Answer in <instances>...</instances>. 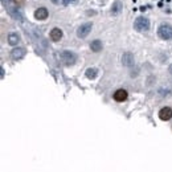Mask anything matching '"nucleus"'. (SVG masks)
<instances>
[{
    "label": "nucleus",
    "mask_w": 172,
    "mask_h": 172,
    "mask_svg": "<svg viewBox=\"0 0 172 172\" xmlns=\"http://www.w3.org/2000/svg\"><path fill=\"white\" fill-rule=\"evenodd\" d=\"M134 29L138 32H146L150 29V20L147 17H143V16H139L135 19L134 21Z\"/></svg>",
    "instance_id": "f257e3e1"
},
{
    "label": "nucleus",
    "mask_w": 172,
    "mask_h": 172,
    "mask_svg": "<svg viewBox=\"0 0 172 172\" xmlns=\"http://www.w3.org/2000/svg\"><path fill=\"white\" fill-rule=\"evenodd\" d=\"M159 37L163 40H171L172 38V27L169 24H160L158 28Z\"/></svg>",
    "instance_id": "f03ea898"
},
{
    "label": "nucleus",
    "mask_w": 172,
    "mask_h": 172,
    "mask_svg": "<svg viewBox=\"0 0 172 172\" xmlns=\"http://www.w3.org/2000/svg\"><path fill=\"white\" fill-rule=\"evenodd\" d=\"M61 60L64 61L65 65L69 66V65H73V64L77 61V56L70 50H64L61 53Z\"/></svg>",
    "instance_id": "7ed1b4c3"
},
{
    "label": "nucleus",
    "mask_w": 172,
    "mask_h": 172,
    "mask_svg": "<svg viewBox=\"0 0 172 172\" xmlns=\"http://www.w3.org/2000/svg\"><path fill=\"white\" fill-rule=\"evenodd\" d=\"M91 29H93V24H91V23H85V24L79 25L78 29H77V37L85 38L86 36L91 32Z\"/></svg>",
    "instance_id": "20e7f679"
},
{
    "label": "nucleus",
    "mask_w": 172,
    "mask_h": 172,
    "mask_svg": "<svg viewBox=\"0 0 172 172\" xmlns=\"http://www.w3.org/2000/svg\"><path fill=\"white\" fill-rule=\"evenodd\" d=\"M122 64H123V66H127V68L134 66V54L131 52H124L122 56Z\"/></svg>",
    "instance_id": "39448f33"
},
{
    "label": "nucleus",
    "mask_w": 172,
    "mask_h": 172,
    "mask_svg": "<svg viewBox=\"0 0 172 172\" xmlns=\"http://www.w3.org/2000/svg\"><path fill=\"white\" fill-rule=\"evenodd\" d=\"M48 16H49V12L45 7H40L38 9L34 11V19H36V20L44 21L48 19Z\"/></svg>",
    "instance_id": "423d86ee"
},
{
    "label": "nucleus",
    "mask_w": 172,
    "mask_h": 172,
    "mask_svg": "<svg viewBox=\"0 0 172 172\" xmlns=\"http://www.w3.org/2000/svg\"><path fill=\"white\" fill-rule=\"evenodd\" d=\"M127 97H128V93L124 89H118L117 91L113 94V98L117 101V102H123V101L127 99Z\"/></svg>",
    "instance_id": "0eeeda50"
},
{
    "label": "nucleus",
    "mask_w": 172,
    "mask_h": 172,
    "mask_svg": "<svg viewBox=\"0 0 172 172\" xmlns=\"http://www.w3.org/2000/svg\"><path fill=\"white\" fill-rule=\"evenodd\" d=\"M25 54H27L25 48H15V49H12V52H11V56H12V58H13V60L24 58Z\"/></svg>",
    "instance_id": "6e6552de"
},
{
    "label": "nucleus",
    "mask_w": 172,
    "mask_h": 172,
    "mask_svg": "<svg viewBox=\"0 0 172 172\" xmlns=\"http://www.w3.org/2000/svg\"><path fill=\"white\" fill-rule=\"evenodd\" d=\"M159 118L162 120H169L172 118V109L171 107H163V109H160V111H159Z\"/></svg>",
    "instance_id": "1a4fd4ad"
},
{
    "label": "nucleus",
    "mask_w": 172,
    "mask_h": 172,
    "mask_svg": "<svg viewBox=\"0 0 172 172\" xmlns=\"http://www.w3.org/2000/svg\"><path fill=\"white\" fill-rule=\"evenodd\" d=\"M49 36H50V40L54 42H58L62 38V31L60 29V28H53L50 31V33H49Z\"/></svg>",
    "instance_id": "9d476101"
},
{
    "label": "nucleus",
    "mask_w": 172,
    "mask_h": 172,
    "mask_svg": "<svg viewBox=\"0 0 172 172\" xmlns=\"http://www.w3.org/2000/svg\"><path fill=\"white\" fill-rule=\"evenodd\" d=\"M7 40H8V44H9L11 46H16V45L19 44V41H20V36L17 33H15V32H12V33L8 34Z\"/></svg>",
    "instance_id": "9b49d317"
},
{
    "label": "nucleus",
    "mask_w": 172,
    "mask_h": 172,
    "mask_svg": "<svg viewBox=\"0 0 172 172\" xmlns=\"http://www.w3.org/2000/svg\"><path fill=\"white\" fill-rule=\"evenodd\" d=\"M122 9H123V4L120 3L119 0H115L113 3V5H111L110 12H111V15H118L122 12Z\"/></svg>",
    "instance_id": "f8f14e48"
},
{
    "label": "nucleus",
    "mask_w": 172,
    "mask_h": 172,
    "mask_svg": "<svg viewBox=\"0 0 172 172\" xmlns=\"http://www.w3.org/2000/svg\"><path fill=\"white\" fill-rule=\"evenodd\" d=\"M102 48H103V45H102V41H101V40H93V41L90 42V49H91L94 53L101 52Z\"/></svg>",
    "instance_id": "ddd939ff"
},
{
    "label": "nucleus",
    "mask_w": 172,
    "mask_h": 172,
    "mask_svg": "<svg viewBox=\"0 0 172 172\" xmlns=\"http://www.w3.org/2000/svg\"><path fill=\"white\" fill-rule=\"evenodd\" d=\"M97 74H98V70H97L95 68H89L85 72L86 78H89V79H94L97 77Z\"/></svg>",
    "instance_id": "4468645a"
},
{
    "label": "nucleus",
    "mask_w": 172,
    "mask_h": 172,
    "mask_svg": "<svg viewBox=\"0 0 172 172\" xmlns=\"http://www.w3.org/2000/svg\"><path fill=\"white\" fill-rule=\"evenodd\" d=\"M77 3V0H62V5L64 7H68L69 4H74Z\"/></svg>",
    "instance_id": "2eb2a0df"
},
{
    "label": "nucleus",
    "mask_w": 172,
    "mask_h": 172,
    "mask_svg": "<svg viewBox=\"0 0 172 172\" xmlns=\"http://www.w3.org/2000/svg\"><path fill=\"white\" fill-rule=\"evenodd\" d=\"M86 15H95V11H87V12H86Z\"/></svg>",
    "instance_id": "dca6fc26"
},
{
    "label": "nucleus",
    "mask_w": 172,
    "mask_h": 172,
    "mask_svg": "<svg viewBox=\"0 0 172 172\" xmlns=\"http://www.w3.org/2000/svg\"><path fill=\"white\" fill-rule=\"evenodd\" d=\"M168 72H169V73H171V74H172V64H171V65L168 66Z\"/></svg>",
    "instance_id": "f3484780"
},
{
    "label": "nucleus",
    "mask_w": 172,
    "mask_h": 172,
    "mask_svg": "<svg viewBox=\"0 0 172 172\" xmlns=\"http://www.w3.org/2000/svg\"><path fill=\"white\" fill-rule=\"evenodd\" d=\"M58 1H60V0H52V3H53V4H58Z\"/></svg>",
    "instance_id": "a211bd4d"
}]
</instances>
